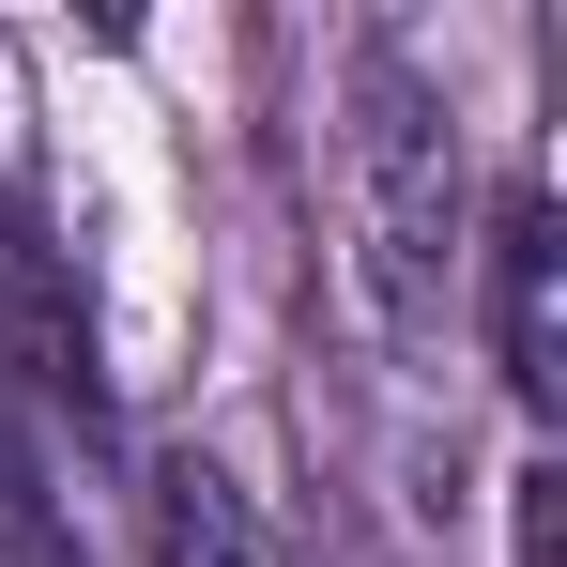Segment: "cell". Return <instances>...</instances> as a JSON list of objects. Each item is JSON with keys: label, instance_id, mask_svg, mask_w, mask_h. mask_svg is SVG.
<instances>
[{"label": "cell", "instance_id": "obj_4", "mask_svg": "<svg viewBox=\"0 0 567 567\" xmlns=\"http://www.w3.org/2000/svg\"><path fill=\"white\" fill-rule=\"evenodd\" d=\"M154 567H291V553H277V522L215 461H169L154 475Z\"/></svg>", "mask_w": 567, "mask_h": 567}, {"label": "cell", "instance_id": "obj_1", "mask_svg": "<svg viewBox=\"0 0 567 567\" xmlns=\"http://www.w3.org/2000/svg\"><path fill=\"white\" fill-rule=\"evenodd\" d=\"M338 199H353V277L399 338L445 322L461 261V107L430 93L399 47H353V123H338Z\"/></svg>", "mask_w": 567, "mask_h": 567}, {"label": "cell", "instance_id": "obj_2", "mask_svg": "<svg viewBox=\"0 0 567 567\" xmlns=\"http://www.w3.org/2000/svg\"><path fill=\"white\" fill-rule=\"evenodd\" d=\"M491 369L522 414H567V215L553 185L491 199Z\"/></svg>", "mask_w": 567, "mask_h": 567}, {"label": "cell", "instance_id": "obj_5", "mask_svg": "<svg viewBox=\"0 0 567 567\" xmlns=\"http://www.w3.org/2000/svg\"><path fill=\"white\" fill-rule=\"evenodd\" d=\"M522 567H553V475H522Z\"/></svg>", "mask_w": 567, "mask_h": 567}, {"label": "cell", "instance_id": "obj_3", "mask_svg": "<svg viewBox=\"0 0 567 567\" xmlns=\"http://www.w3.org/2000/svg\"><path fill=\"white\" fill-rule=\"evenodd\" d=\"M0 383H31V399H62L93 430V322L62 307V261L31 246L16 199H0Z\"/></svg>", "mask_w": 567, "mask_h": 567}]
</instances>
